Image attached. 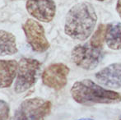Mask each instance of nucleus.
I'll use <instances>...</instances> for the list:
<instances>
[{"instance_id":"4","label":"nucleus","mask_w":121,"mask_h":120,"mask_svg":"<svg viewBox=\"0 0 121 120\" xmlns=\"http://www.w3.org/2000/svg\"><path fill=\"white\" fill-rule=\"evenodd\" d=\"M40 67L41 63L36 59L21 58L18 62L17 74L14 86L15 92L20 94L31 88L37 81Z\"/></svg>"},{"instance_id":"18","label":"nucleus","mask_w":121,"mask_h":120,"mask_svg":"<svg viewBox=\"0 0 121 120\" xmlns=\"http://www.w3.org/2000/svg\"><path fill=\"white\" fill-rule=\"evenodd\" d=\"M12 1H16V0H12Z\"/></svg>"},{"instance_id":"13","label":"nucleus","mask_w":121,"mask_h":120,"mask_svg":"<svg viewBox=\"0 0 121 120\" xmlns=\"http://www.w3.org/2000/svg\"><path fill=\"white\" fill-rule=\"evenodd\" d=\"M105 27L103 24L100 25L98 29L92 35V38L90 40V44L91 45L97 48H102L103 45V42L105 40Z\"/></svg>"},{"instance_id":"14","label":"nucleus","mask_w":121,"mask_h":120,"mask_svg":"<svg viewBox=\"0 0 121 120\" xmlns=\"http://www.w3.org/2000/svg\"><path fill=\"white\" fill-rule=\"evenodd\" d=\"M9 106L4 100H0V120H8L9 118Z\"/></svg>"},{"instance_id":"1","label":"nucleus","mask_w":121,"mask_h":120,"mask_svg":"<svg viewBox=\"0 0 121 120\" xmlns=\"http://www.w3.org/2000/svg\"><path fill=\"white\" fill-rule=\"evenodd\" d=\"M97 21L93 6L89 3L74 5L66 16L64 31L72 39L85 40L91 35Z\"/></svg>"},{"instance_id":"6","label":"nucleus","mask_w":121,"mask_h":120,"mask_svg":"<svg viewBox=\"0 0 121 120\" xmlns=\"http://www.w3.org/2000/svg\"><path fill=\"white\" fill-rule=\"evenodd\" d=\"M26 41L30 48L37 53H44L49 48L43 26L33 19H27L22 25Z\"/></svg>"},{"instance_id":"15","label":"nucleus","mask_w":121,"mask_h":120,"mask_svg":"<svg viewBox=\"0 0 121 120\" xmlns=\"http://www.w3.org/2000/svg\"><path fill=\"white\" fill-rule=\"evenodd\" d=\"M116 11H117V12H118L119 16H120L121 18V0H118V1H117Z\"/></svg>"},{"instance_id":"7","label":"nucleus","mask_w":121,"mask_h":120,"mask_svg":"<svg viewBox=\"0 0 121 120\" xmlns=\"http://www.w3.org/2000/svg\"><path fill=\"white\" fill-rule=\"evenodd\" d=\"M69 67L64 63H53L46 67L42 73V82L45 86L59 91L63 89L68 82Z\"/></svg>"},{"instance_id":"5","label":"nucleus","mask_w":121,"mask_h":120,"mask_svg":"<svg viewBox=\"0 0 121 120\" xmlns=\"http://www.w3.org/2000/svg\"><path fill=\"white\" fill-rule=\"evenodd\" d=\"M104 55L103 48L95 47L89 42L75 46L71 53V58L78 67L85 70H92L101 62Z\"/></svg>"},{"instance_id":"9","label":"nucleus","mask_w":121,"mask_h":120,"mask_svg":"<svg viewBox=\"0 0 121 120\" xmlns=\"http://www.w3.org/2000/svg\"><path fill=\"white\" fill-rule=\"evenodd\" d=\"M96 81L108 88L119 89L121 87V64L113 63L104 67L95 75Z\"/></svg>"},{"instance_id":"10","label":"nucleus","mask_w":121,"mask_h":120,"mask_svg":"<svg viewBox=\"0 0 121 120\" xmlns=\"http://www.w3.org/2000/svg\"><path fill=\"white\" fill-rule=\"evenodd\" d=\"M18 62L14 59H0V88L11 87L17 77Z\"/></svg>"},{"instance_id":"11","label":"nucleus","mask_w":121,"mask_h":120,"mask_svg":"<svg viewBox=\"0 0 121 120\" xmlns=\"http://www.w3.org/2000/svg\"><path fill=\"white\" fill-rule=\"evenodd\" d=\"M105 40L110 50H121V23L114 22L107 25L105 27Z\"/></svg>"},{"instance_id":"2","label":"nucleus","mask_w":121,"mask_h":120,"mask_svg":"<svg viewBox=\"0 0 121 120\" xmlns=\"http://www.w3.org/2000/svg\"><path fill=\"white\" fill-rule=\"evenodd\" d=\"M70 93L74 101L82 105L115 104L121 101L120 93L103 88L89 79L76 82Z\"/></svg>"},{"instance_id":"16","label":"nucleus","mask_w":121,"mask_h":120,"mask_svg":"<svg viewBox=\"0 0 121 120\" xmlns=\"http://www.w3.org/2000/svg\"><path fill=\"white\" fill-rule=\"evenodd\" d=\"M78 120H94V119H78Z\"/></svg>"},{"instance_id":"3","label":"nucleus","mask_w":121,"mask_h":120,"mask_svg":"<svg viewBox=\"0 0 121 120\" xmlns=\"http://www.w3.org/2000/svg\"><path fill=\"white\" fill-rule=\"evenodd\" d=\"M50 101L42 98H30L21 103L9 120H45L51 111Z\"/></svg>"},{"instance_id":"17","label":"nucleus","mask_w":121,"mask_h":120,"mask_svg":"<svg viewBox=\"0 0 121 120\" xmlns=\"http://www.w3.org/2000/svg\"><path fill=\"white\" fill-rule=\"evenodd\" d=\"M97 1H104V0H97Z\"/></svg>"},{"instance_id":"12","label":"nucleus","mask_w":121,"mask_h":120,"mask_svg":"<svg viewBox=\"0 0 121 120\" xmlns=\"http://www.w3.org/2000/svg\"><path fill=\"white\" fill-rule=\"evenodd\" d=\"M16 37L11 32L0 30V56H8L17 54Z\"/></svg>"},{"instance_id":"19","label":"nucleus","mask_w":121,"mask_h":120,"mask_svg":"<svg viewBox=\"0 0 121 120\" xmlns=\"http://www.w3.org/2000/svg\"><path fill=\"white\" fill-rule=\"evenodd\" d=\"M120 120H121V119H120Z\"/></svg>"},{"instance_id":"8","label":"nucleus","mask_w":121,"mask_h":120,"mask_svg":"<svg viewBox=\"0 0 121 120\" xmlns=\"http://www.w3.org/2000/svg\"><path fill=\"white\" fill-rule=\"evenodd\" d=\"M26 8L28 13L38 21L50 22L56 12L54 0H27Z\"/></svg>"}]
</instances>
